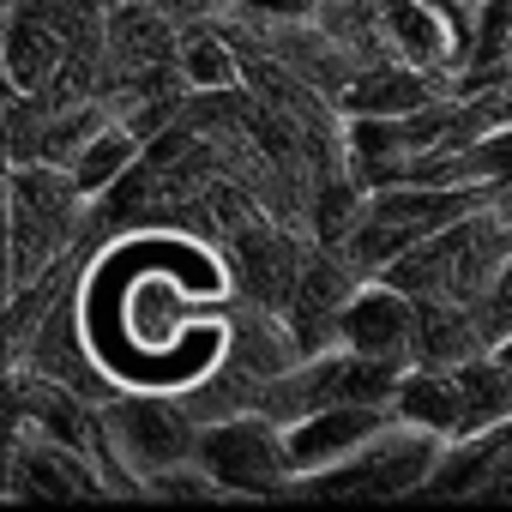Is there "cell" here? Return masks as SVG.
I'll list each match as a JSON object with an SVG mask.
<instances>
[{
	"instance_id": "10",
	"label": "cell",
	"mask_w": 512,
	"mask_h": 512,
	"mask_svg": "<svg viewBox=\"0 0 512 512\" xmlns=\"http://www.w3.org/2000/svg\"><path fill=\"white\" fill-rule=\"evenodd\" d=\"M452 374H458V398H464V434H458V446L494 434L512 416V374H506V362L494 350H482V356L458 362Z\"/></svg>"
},
{
	"instance_id": "1",
	"label": "cell",
	"mask_w": 512,
	"mask_h": 512,
	"mask_svg": "<svg viewBox=\"0 0 512 512\" xmlns=\"http://www.w3.org/2000/svg\"><path fill=\"white\" fill-rule=\"evenodd\" d=\"M193 458L217 476V488H241V494H272V488L296 482L290 428L266 410H235V416L199 428Z\"/></svg>"
},
{
	"instance_id": "8",
	"label": "cell",
	"mask_w": 512,
	"mask_h": 512,
	"mask_svg": "<svg viewBox=\"0 0 512 512\" xmlns=\"http://www.w3.org/2000/svg\"><path fill=\"white\" fill-rule=\"evenodd\" d=\"M392 410H398V422L428 428V434H440V440H452V446H458V434H464V398H458V374H452V368H422V362H410L404 380H398Z\"/></svg>"
},
{
	"instance_id": "3",
	"label": "cell",
	"mask_w": 512,
	"mask_h": 512,
	"mask_svg": "<svg viewBox=\"0 0 512 512\" xmlns=\"http://www.w3.org/2000/svg\"><path fill=\"white\" fill-rule=\"evenodd\" d=\"M392 422H398L392 404H326V410L290 422V464H296V476L332 470L350 452H362L368 440H380Z\"/></svg>"
},
{
	"instance_id": "2",
	"label": "cell",
	"mask_w": 512,
	"mask_h": 512,
	"mask_svg": "<svg viewBox=\"0 0 512 512\" xmlns=\"http://www.w3.org/2000/svg\"><path fill=\"white\" fill-rule=\"evenodd\" d=\"M440 434L428 428H410V422H392L380 440H368L362 452H350L344 464L332 470H314L308 488L314 494H398V488H416L422 476L440 470Z\"/></svg>"
},
{
	"instance_id": "15",
	"label": "cell",
	"mask_w": 512,
	"mask_h": 512,
	"mask_svg": "<svg viewBox=\"0 0 512 512\" xmlns=\"http://www.w3.org/2000/svg\"><path fill=\"white\" fill-rule=\"evenodd\" d=\"M494 356H500V362H506V374H512V338H500V344H494Z\"/></svg>"
},
{
	"instance_id": "5",
	"label": "cell",
	"mask_w": 512,
	"mask_h": 512,
	"mask_svg": "<svg viewBox=\"0 0 512 512\" xmlns=\"http://www.w3.org/2000/svg\"><path fill=\"white\" fill-rule=\"evenodd\" d=\"M103 428H109L115 452H121L127 464H139L145 476H157V470H181V464L193 458V446H199V434L187 428V416H175L169 404H151V398H127V404H115V410L103 416Z\"/></svg>"
},
{
	"instance_id": "11",
	"label": "cell",
	"mask_w": 512,
	"mask_h": 512,
	"mask_svg": "<svg viewBox=\"0 0 512 512\" xmlns=\"http://www.w3.org/2000/svg\"><path fill=\"white\" fill-rule=\"evenodd\" d=\"M235 79H241L235 43H229L211 19L187 25V31H181V85H187V97H193V91H235Z\"/></svg>"
},
{
	"instance_id": "13",
	"label": "cell",
	"mask_w": 512,
	"mask_h": 512,
	"mask_svg": "<svg viewBox=\"0 0 512 512\" xmlns=\"http://www.w3.org/2000/svg\"><path fill=\"white\" fill-rule=\"evenodd\" d=\"M464 157H470V175H476L482 187H494V199L512 193V121H506V127H488Z\"/></svg>"
},
{
	"instance_id": "7",
	"label": "cell",
	"mask_w": 512,
	"mask_h": 512,
	"mask_svg": "<svg viewBox=\"0 0 512 512\" xmlns=\"http://www.w3.org/2000/svg\"><path fill=\"white\" fill-rule=\"evenodd\" d=\"M19 428H31V434H43V440H55V446H73V452H91V440H97V422L85 416V404H79V392L61 380V374H19Z\"/></svg>"
},
{
	"instance_id": "9",
	"label": "cell",
	"mask_w": 512,
	"mask_h": 512,
	"mask_svg": "<svg viewBox=\"0 0 512 512\" xmlns=\"http://www.w3.org/2000/svg\"><path fill=\"white\" fill-rule=\"evenodd\" d=\"M67 55H73V43L49 19L13 7V19H7V79H13V91H49L55 73L67 67Z\"/></svg>"
},
{
	"instance_id": "6",
	"label": "cell",
	"mask_w": 512,
	"mask_h": 512,
	"mask_svg": "<svg viewBox=\"0 0 512 512\" xmlns=\"http://www.w3.org/2000/svg\"><path fill=\"white\" fill-rule=\"evenodd\" d=\"M434 79H440V73H422V67H410V61L386 55V61L356 67L338 103H344L350 115H386V121H398V115H410V109H422V103H434V97H440V85H434Z\"/></svg>"
},
{
	"instance_id": "12",
	"label": "cell",
	"mask_w": 512,
	"mask_h": 512,
	"mask_svg": "<svg viewBox=\"0 0 512 512\" xmlns=\"http://www.w3.org/2000/svg\"><path fill=\"white\" fill-rule=\"evenodd\" d=\"M139 151H145V139H139L127 121H109V127L73 157V181L85 187V199H97V193H109V187L139 163Z\"/></svg>"
},
{
	"instance_id": "14",
	"label": "cell",
	"mask_w": 512,
	"mask_h": 512,
	"mask_svg": "<svg viewBox=\"0 0 512 512\" xmlns=\"http://www.w3.org/2000/svg\"><path fill=\"white\" fill-rule=\"evenodd\" d=\"M157 7H163L175 25H199V19H211V13H223V7H235V0H157Z\"/></svg>"
},
{
	"instance_id": "4",
	"label": "cell",
	"mask_w": 512,
	"mask_h": 512,
	"mask_svg": "<svg viewBox=\"0 0 512 512\" xmlns=\"http://www.w3.org/2000/svg\"><path fill=\"white\" fill-rule=\"evenodd\" d=\"M338 344L380 356V362H416V296L392 290L386 278L362 284L338 320Z\"/></svg>"
}]
</instances>
